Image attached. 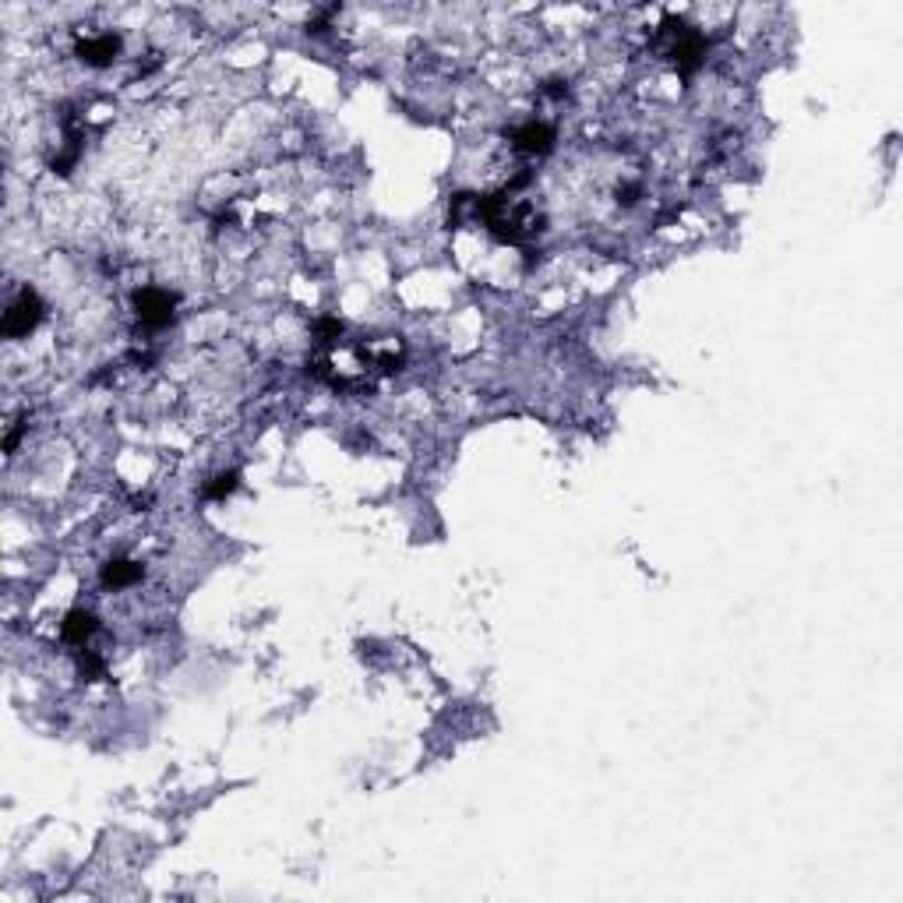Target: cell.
I'll use <instances>...</instances> for the list:
<instances>
[{"label": "cell", "instance_id": "1", "mask_svg": "<svg viewBox=\"0 0 903 903\" xmlns=\"http://www.w3.org/2000/svg\"><path fill=\"white\" fill-rule=\"evenodd\" d=\"M657 43H660V50H664V57L671 60L685 78L702 68L706 46H709L706 36H702L699 29H692V25H685L681 18H664V25H660V32H657Z\"/></svg>", "mask_w": 903, "mask_h": 903}, {"label": "cell", "instance_id": "2", "mask_svg": "<svg viewBox=\"0 0 903 903\" xmlns=\"http://www.w3.org/2000/svg\"><path fill=\"white\" fill-rule=\"evenodd\" d=\"M135 318L142 329L159 332L166 325H173L177 318V293L159 290V286H145V290L135 293Z\"/></svg>", "mask_w": 903, "mask_h": 903}, {"label": "cell", "instance_id": "3", "mask_svg": "<svg viewBox=\"0 0 903 903\" xmlns=\"http://www.w3.org/2000/svg\"><path fill=\"white\" fill-rule=\"evenodd\" d=\"M43 311L46 307H43V300H39V293L25 286V290L8 304V311H4L0 332L8 339H25L29 332H36V325L43 321Z\"/></svg>", "mask_w": 903, "mask_h": 903}, {"label": "cell", "instance_id": "4", "mask_svg": "<svg viewBox=\"0 0 903 903\" xmlns=\"http://www.w3.org/2000/svg\"><path fill=\"white\" fill-rule=\"evenodd\" d=\"M75 57L82 60L85 68H110L113 60L120 57V36L117 32H99V36L78 39Z\"/></svg>", "mask_w": 903, "mask_h": 903}, {"label": "cell", "instance_id": "5", "mask_svg": "<svg viewBox=\"0 0 903 903\" xmlns=\"http://www.w3.org/2000/svg\"><path fill=\"white\" fill-rule=\"evenodd\" d=\"M512 149L523 156H547L554 149V127L544 120H526L523 127L512 131Z\"/></svg>", "mask_w": 903, "mask_h": 903}, {"label": "cell", "instance_id": "6", "mask_svg": "<svg viewBox=\"0 0 903 903\" xmlns=\"http://www.w3.org/2000/svg\"><path fill=\"white\" fill-rule=\"evenodd\" d=\"M142 575H145V565L127 561V558H113V561H106L103 572H99V583H103L106 590H127V586L142 583Z\"/></svg>", "mask_w": 903, "mask_h": 903}, {"label": "cell", "instance_id": "7", "mask_svg": "<svg viewBox=\"0 0 903 903\" xmlns=\"http://www.w3.org/2000/svg\"><path fill=\"white\" fill-rule=\"evenodd\" d=\"M99 621L92 611H85V607H75V611L64 614V621H60V635H64V642H71V646H85V642L96 635Z\"/></svg>", "mask_w": 903, "mask_h": 903}, {"label": "cell", "instance_id": "8", "mask_svg": "<svg viewBox=\"0 0 903 903\" xmlns=\"http://www.w3.org/2000/svg\"><path fill=\"white\" fill-rule=\"evenodd\" d=\"M237 484H240V473H237V470H226V473H219V477L212 480L209 487H205V498H209V501H223V498H230V494L237 491Z\"/></svg>", "mask_w": 903, "mask_h": 903}, {"label": "cell", "instance_id": "9", "mask_svg": "<svg viewBox=\"0 0 903 903\" xmlns=\"http://www.w3.org/2000/svg\"><path fill=\"white\" fill-rule=\"evenodd\" d=\"M103 671H106L103 660H99L92 650H85L82 653V674H85V678H103Z\"/></svg>", "mask_w": 903, "mask_h": 903}]
</instances>
